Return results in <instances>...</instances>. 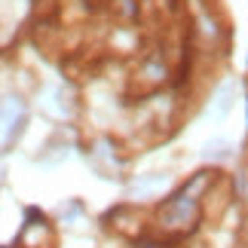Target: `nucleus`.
Here are the masks:
<instances>
[{
    "label": "nucleus",
    "instance_id": "obj_2",
    "mask_svg": "<svg viewBox=\"0 0 248 248\" xmlns=\"http://www.w3.org/2000/svg\"><path fill=\"white\" fill-rule=\"evenodd\" d=\"M22 126H25V104L18 98H9L3 104V110H0V147L13 144Z\"/></svg>",
    "mask_w": 248,
    "mask_h": 248
},
{
    "label": "nucleus",
    "instance_id": "obj_4",
    "mask_svg": "<svg viewBox=\"0 0 248 248\" xmlns=\"http://www.w3.org/2000/svg\"><path fill=\"white\" fill-rule=\"evenodd\" d=\"M163 187H166V175H144V178H138L135 184L129 187V193L135 199H144L150 193H159Z\"/></svg>",
    "mask_w": 248,
    "mask_h": 248
},
{
    "label": "nucleus",
    "instance_id": "obj_3",
    "mask_svg": "<svg viewBox=\"0 0 248 248\" xmlns=\"http://www.w3.org/2000/svg\"><path fill=\"white\" fill-rule=\"evenodd\" d=\"M233 101H236V86L227 80V83H221L215 89L212 104H208V117H212V120H224L227 113L233 110Z\"/></svg>",
    "mask_w": 248,
    "mask_h": 248
},
{
    "label": "nucleus",
    "instance_id": "obj_1",
    "mask_svg": "<svg viewBox=\"0 0 248 248\" xmlns=\"http://www.w3.org/2000/svg\"><path fill=\"white\" fill-rule=\"evenodd\" d=\"M212 184H215V171L205 169V171H196L181 190H175L163 202V208H159V224H163V230H171V233L190 230V227L199 221V196Z\"/></svg>",
    "mask_w": 248,
    "mask_h": 248
},
{
    "label": "nucleus",
    "instance_id": "obj_5",
    "mask_svg": "<svg viewBox=\"0 0 248 248\" xmlns=\"http://www.w3.org/2000/svg\"><path fill=\"white\" fill-rule=\"evenodd\" d=\"M205 156L208 159H227V156H230V141H224V138L208 141V144H205Z\"/></svg>",
    "mask_w": 248,
    "mask_h": 248
}]
</instances>
